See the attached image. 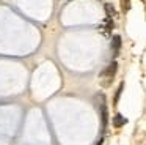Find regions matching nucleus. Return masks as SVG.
I'll use <instances>...</instances> for the list:
<instances>
[{
    "label": "nucleus",
    "mask_w": 146,
    "mask_h": 145,
    "mask_svg": "<svg viewBox=\"0 0 146 145\" xmlns=\"http://www.w3.org/2000/svg\"><path fill=\"white\" fill-rule=\"evenodd\" d=\"M116 69H118V63L113 60V62H111L110 65H108L107 68L99 74V79L104 82V87H110L111 81H113L115 76H116Z\"/></svg>",
    "instance_id": "obj_1"
},
{
    "label": "nucleus",
    "mask_w": 146,
    "mask_h": 145,
    "mask_svg": "<svg viewBox=\"0 0 146 145\" xmlns=\"http://www.w3.org/2000/svg\"><path fill=\"white\" fill-rule=\"evenodd\" d=\"M101 122H102V131L107 129L108 125V110H107V104H105V99L102 98V106H101Z\"/></svg>",
    "instance_id": "obj_2"
},
{
    "label": "nucleus",
    "mask_w": 146,
    "mask_h": 145,
    "mask_svg": "<svg viewBox=\"0 0 146 145\" xmlns=\"http://www.w3.org/2000/svg\"><path fill=\"white\" fill-rule=\"evenodd\" d=\"M119 49H121V36L119 35H113V38H111V50H113L115 55L119 52Z\"/></svg>",
    "instance_id": "obj_3"
},
{
    "label": "nucleus",
    "mask_w": 146,
    "mask_h": 145,
    "mask_svg": "<svg viewBox=\"0 0 146 145\" xmlns=\"http://www.w3.org/2000/svg\"><path fill=\"white\" fill-rule=\"evenodd\" d=\"M124 123H127V118H126V117H123L121 113H116L115 118H113V125L116 126V128H119V126L124 125Z\"/></svg>",
    "instance_id": "obj_4"
},
{
    "label": "nucleus",
    "mask_w": 146,
    "mask_h": 145,
    "mask_svg": "<svg viewBox=\"0 0 146 145\" xmlns=\"http://www.w3.org/2000/svg\"><path fill=\"white\" fill-rule=\"evenodd\" d=\"M123 85H124V84H119V87H118V90H116V95H115V103H118V101H119L121 91H123Z\"/></svg>",
    "instance_id": "obj_5"
},
{
    "label": "nucleus",
    "mask_w": 146,
    "mask_h": 145,
    "mask_svg": "<svg viewBox=\"0 0 146 145\" xmlns=\"http://www.w3.org/2000/svg\"><path fill=\"white\" fill-rule=\"evenodd\" d=\"M105 9H107V14L110 16L111 13H113V9H115V8H113V6L110 5V3H107V5H105Z\"/></svg>",
    "instance_id": "obj_6"
},
{
    "label": "nucleus",
    "mask_w": 146,
    "mask_h": 145,
    "mask_svg": "<svg viewBox=\"0 0 146 145\" xmlns=\"http://www.w3.org/2000/svg\"><path fill=\"white\" fill-rule=\"evenodd\" d=\"M102 144H104V137H101V140H99L96 145H102Z\"/></svg>",
    "instance_id": "obj_7"
}]
</instances>
